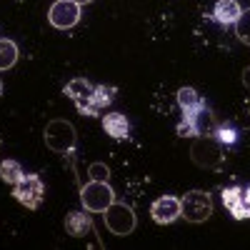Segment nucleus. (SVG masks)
Masks as SVG:
<instances>
[{"label":"nucleus","mask_w":250,"mask_h":250,"mask_svg":"<svg viewBox=\"0 0 250 250\" xmlns=\"http://www.w3.org/2000/svg\"><path fill=\"white\" fill-rule=\"evenodd\" d=\"M43 138H45L48 148L55 150V153H60V155L73 153V150H75V143H78L75 128H73L68 120H60V118H58V120H50V123L45 125Z\"/></svg>","instance_id":"obj_1"},{"label":"nucleus","mask_w":250,"mask_h":250,"mask_svg":"<svg viewBox=\"0 0 250 250\" xmlns=\"http://www.w3.org/2000/svg\"><path fill=\"white\" fill-rule=\"evenodd\" d=\"M218 130V123L215 115L203 105H198L193 113H183V123L178 125V133L180 135H200V138H210Z\"/></svg>","instance_id":"obj_2"},{"label":"nucleus","mask_w":250,"mask_h":250,"mask_svg":"<svg viewBox=\"0 0 250 250\" xmlns=\"http://www.w3.org/2000/svg\"><path fill=\"white\" fill-rule=\"evenodd\" d=\"M113 200L115 193L108 180H90L88 185L80 188V203L85 208V213H105Z\"/></svg>","instance_id":"obj_3"},{"label":"nucleus","mask_w":250,"mask_h":250,"mask_svg":"<svg viewBox=\"0 0 250 250\" xmlns=\"http://www.w3.org/2000/svg\"><path fill=\"white\" fill-rule=\"evenodd\" d=\"M213 215V198L205 190H190L180 198V218L188 223H205Z\"/></svg>","instance_id":"obj_4"},{"label":"nucleus","mask_w":250,"mask_h":250,"mask_svg":"<svg viewBox=\"0 0 250 250\" xmlns=\"http://www.w3.org/2000/svg\"><path fill=\"white\" fill-rule=\"evenodd\" d=\"M103 215H105V228L113 235H120V238L130 235L135 230V225H138V218L133 213V208L125 205V203H118V200H113Z\"/></svg>","instance_id":"obj_5"},{"label":"nucleus","mask_w":250,"mask_h":250,"mask_svg":"<svg viewBox=\"0 0 250 250\" xmlns=\"http://www.w3.org/2000/svg\"><path fill=\"white\" fill-rule=\"evenodd\" d=\"M13 195L20 205H25L28 210H38L43 198H45V185L40 180V175L30 173V175H23L13 185Z\"/></svg>","instance_id":"obj_6"},{"label":"nucleus","mask_w":250,"mask_h":250,"mask_svg":"<svg viewBox=\"0 0 250 250\" xmlns=\"http://www.w3.org/2000/svg\"><path fill=\"white\" fill-rule=\"evenodd\" d=\"M190 155H193V163L198 168H205V170H218L225 163L220 143L213 138H198L190 148Z\"/></svg>","instance_id":"obj_7"},{"label":"nucleus","mask_w":250,"mask_h":250,"mask_svg":"<svg viewBox=\"0 0 250 250\" xmlns=\"http://www.w3.org/2000/svg\"><path fill=\"white\" fill-rule=\"evenodd\" d=\"M48 23L58 30H70L80 23V5L75 0H55L48 10Z\"/></svg>","instance_id":"obj_8"},{"label":"nucleus","mask_w":250,"mask_h":250,"mask_svg":"<svg viewBox=\"0 0 250 250\" xmlns=\"http://www.w3.org/2000/svg\"><path fill=\"white\" fill-rule=\"evenodd\" d=\"M93 90H95V85H93V83H88L85 78H73L68 85H65V95L75 103V108H78L83 115H88V118H95V115H93V108H90Z\"/></svg>","instance_id":"obj_9"},{"label":"nucleus","mask_w":250,"mask_h":250,"mask_svg":"<svg viewBox=\"0 0 250 250\" xmlns=\"http://www.w3.org/2000/svg\"><path fill=\"white\" fill-rule=\"evenodd\" d=\"M150 215L158 225H170L180 218V198L173 195H163L150 205Z\"/></svg>","instance_id":"obj_10"},{"label":"nucleus","mask_w":250,"mask_h":250,"mask_svg":"<svg viewBox=\"0 0 250 250\" xmlns=\"http://www.w3.org/2000/svg\"><path fill=\"white\" fill-rule=\"evenodd\" d=\"M65 230H68L73 238H85V235H93V233H95V228H93L90 215L73 210V213H68V218H65Z\"/></svg>","instance_id":"obj_11"},{"label":"nucleus","mask_w":250,"mask_h":250,"mask_svg":"<svg viewBox=\"0 0 250 250\" xmlns=\"http://www.w3.org/2000/svg\"><path fill=\"white\" fill-rule=\"evenodd\" d=\"M103 130H105L110 138L115 140H125L130 133V125H128V118H125L123 113H108L103 115Z\"/></svg>","instance_id":"obj_12"},{"label":"nucleus","mask_w":250,"mask_h":250,"mask_svg":"<svg viewBox=\"0 0 250 250\" xmlns=\"http://www.w3.org/2000/svg\"><path fill=\"white\" fill-rule=\"evenodd\" d=\"M240 13H243V8L238 5V0H218L213 8V15L220 25H233L240 18Z\"/></svg>","instance_id":"obj_13"},{"label":"nucleus","mask_w":250,"mask_h":250,"mask_svg":"<svg viewBox=\"0 0 250 250\" xmlns=\"http://www.w3.org/2000/svg\"><path fill=\"white\" fill-rule=\"evenodd\" d=\"M223 205L230 210V215L235 220H245L243 218V188H238V185L225 188L223 190Z\"/></svg>","instance_id":"obj_14"},{"label":"nucleus","mask_w":250,"mask_h":250,"mask_svg":"<svg viewBox=\"0 0 250 250\" xmlns=\"http://www.w3.org/2000/svg\"><path fill=\"white\" fill-rule=\"evenodd\" d=\"M18 62V45L8 38H0V70H10Z\"/></svg>","instance_id":"obj_15"},{"label":"nucleus","mask_w":250,"mask_h":250,"mask_svg":"<svg viewBox=\"0 0 250 250\" xmlns=\"http://www.w3.org/2000/svg\"><path fill=\"white\" fill-rule=\"evenodd\" d=\"M178 105H180L183 113H193L198 105H203V100L193 88H180L178 90Z\"/></svg>","instance_id":"obj_16"},{"label":"nucleus","mask_w":250,"mask_h":250,"mask_svg":"<svg viewBox=\"0 0 250 250\" xmlns=\"http://www.w3.org/2000/svg\"><path fill=\"white\" fill-rule=\"evenodd\" d=\"M23 175H25V173H23V168H20L18 160H3V163H0V178H3V183L15 185Z\"/></svg>","instance_id":"obj_17"},{"label":"nucleus","mask_w":250,"mask_h":250,"mask_svg":"<svg viewBox=\"0 0 250 250\" xmlns=\"http://www.w3.org/2000/svg\"><path fill=\"white\" fill-rule=\"evenodd\" d=\"M110 100H113V95H110V90L105 88V85H95V90H93V98H90V108H93V115H98L105 105H110Z\"/></svg>","instance_id":"obj_18"},{"label":"nucleus","mask_w":250,"mask_h":250,"mask_svg":"<svg viewBox=\"0 0 250 250\" xmlns=\"http://www.w3.org/2000/svg\"><path fill=\"white\" fill-rule=\"evenodd\" d=\"M233 25H235V35H238V40H240V43L250 45V8L240 13V18L235 20Z\"/></svg>","instance_id":"obj_19"},{"label":"nucleus","mask_w":250,"mask_h":250,"mask_svg":"<svg viewBox=\"0 0 250 250\" xmlns=\"http://www.w3.org/2000/svg\"><path fill=\"white\" fill-rule=\"evenodd\" d=\"M88 175H90L93 180H108V178H110V170H108L105 163H90V165H88Z\"/></svg>","instance_id":"obj_20"},{"label":"nucleus","mask_w":250,"mask_h":250,"mask_svg":"<svg viewBox=\"0 0 250 250\" xmlns=\"http://www.w3.org/2000/svg\"><path fill=\"white\" fill-rule=\"evenodd\" d=\"M215 135H218V140H220V143H228V145H233V143H235V133H233L230 128H220V125H218Z\"/></svg>","instance_id":"obj_21"},{"label":"nucleus","mask_w":250,"mask_h":250,"mask_svg":"<svg viewBox=\"0 0 250 250\" xmlns=\"http://www.w3.org/2000/svg\"><path fill=\"white\" fill-rule=\"evenodd\" d=\"M243 218H250V185L243 190Z\"/></svg>","instance_id":"obj_22"},{"label":"nucleus","mask_w":250,"mask_h":250,"mask_svg":"<svg viewBox=\"0 0 250 250\" xmlns=\"http://www.w3.org/2000/svg\"><path fill=\"white\" fill-rule=\"evenodd\" d=\"M243 83L250 88V68H245V73H243Z\"/></svg>","instance_id":"obj_23"},{"label":"nucleus","mask_w":250,"mask_h":250,"mask_svg":"<svg viewBox=\"0 0 250 250\" xmlns=\"http://www.w3.org/2000/svg\"><path fill=\"white\" fill-rule=\"evenodd\" d=\"M78 5H88V3H93V0H75Z\"/></svg>","instance_id":"obj_24"},{"label":"nucleus","mask_w":250,"mask_h":250,"mask_svg":"<svg viewBox=\"0 0 250 250\" xmlns=\"http://www.w3.org/2000/svg\"><path fill=\"white\" fill-rule=\"evenodd\" d=\"M0 95H3V83H0Z\"/></svg>","instance_id":"obj_25"}]
</instances>
